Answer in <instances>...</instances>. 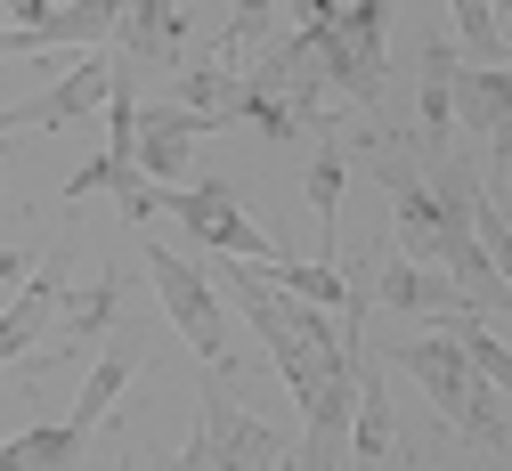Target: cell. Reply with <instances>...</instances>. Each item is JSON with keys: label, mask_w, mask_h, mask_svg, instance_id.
Returning a JSON list of instances; mask_svg holds the SVG:
<instances>
[{"label": "cell", "mask_w": 512, "mask_h": 471, "mask_svg": "<svg viewBox=\"0 0 512 471\" xmlns=\"http://www.w3.org/2000/svg\"><path fill=\"white\" fill-rule=\"evenodd\" d=\"M293 33L317 49L334 98L350 106L382 98V0H293Z\"/></svg>", "instance_id": "7a4b0ae2"}, {"label": "cell", "mask_w": 512, "mask_h": 471, "mask_svg": "<svg viewBox=\"0 0 512 471\" xmlns=\"http://www.w3.org/2000/svg\"><path fill=\"white\" fill-rule=\"evenodd\" d=\"M447 9H456L464 65H512V41H504V25H496V9H488V0H447Z\"/></svg>", "instance_id": "e0dca14e"}, {"label": "cell", "mask_w": 512, "mask_h": 471, "mask_svg": "<svg viewBox=\"0 0 512 471\" xmlns=\"http://www.w3.org/2000/svg\"><path fill=\"white\" fill-rule=\"evenodd\" d=\"M122 9L131 0H66V9H49L41 25H0V57H25V49H106L114 41V25H122Z\"/></svg>", "instance_id": "8992f818"}, {"label": "cell", "mask_w": 512, "mask_h": 471, "mask_svg": "<svg viewBox=\"0 0 512 471\" xmlns=\"http://www.w3.org/2000/svg\"><path fill=\"white\" fill-rule=\"evenodd\" d=\"M163 212H171V220H187V236L212 244L220 260H252V268H277V260H285V244L252 228V220H244V204H236L220 179H204V187H171V204H163Z\"/></svg>", "instance_id": "277c9868"}, {"label": "cell", "mask_w": 512, "mask_h": 471, "mask_svg": "<svg viewBox=\"0 0 512 471\" xmlns=\"http://www.w3.org/2000/svg\"><path fill=\"white\" fill-rule=\"evenodd\" d=\"M496 122H512V65H456V130L488 139Z\"/></svg>", "instance_id": "7c38bea8"}, {"label": "cell", "mask_w": 512, "mask_h": 471, "mask_svg": "<svg viewBox=\"0 0 512 471\" xmlns=\"http://www.w3.org/2000/svg\"><path fill=\"white\" fill-rule=\"evenodd\" d=\"M366 293L382 309H407V317H472V301L456 293V277H447V268H423V260H382L366 277Z\"/></svg>", "instance_id": "52a82bcc"}, {"label": "cell", "mask_w": 512, "mask_h": 471, "mask_svg": "<svg viewBox=\"0 0 512 471\" xmlns=\"http://www.w3.org/2000/svg\"><path fill=\"white\" fill-rule=\"evenodd\" d=\"M114 471H139V463H131V455H122V463H114Z\"/></svg>", "instance_id": "44dd1931"}, {"label": "cell", "mask_w": 512, "mask_h": 471, "mask_svg": "<svg viewBox=\"0 0 512 471\" xmlns=\"http://www.w3.org/2000/svg\"><path fill=\"white\" fill-rule=\"evenodd\" d=\"M488 155H496V195L512 204V122H496V130H488Z\"/></svg>", "instance_id": "ac0fdd59"}, {"label": "cell", "mask_w": 512, "mask_h": 471, "mask_svg": "<svg viewBox=\"0 0 512 471\" xmlns=\"http://www.w3.org/2000/svg\"><path fill=\"white\" fill-rule=\"evenodd\" d=\"M147 277H155V293H163V309H171V325L196 342V358L228 382V317H220V293H212V277L204 268H187L171 244H147Z\"/></svg>", "instance_id": "3957f363"}, {"label": "cell", "mask_w": 512, "mask_h": 471, "mask_svg": "<svg viewBox=\"0 0 512 471\" xmlns=\"http://www.w3.org/2000/svg\"><path fill=\"white\" fill-rule=\"evenodd\" d=\"M399 455V415L374 366H358V415H350V471H391Z\"/></svg>", "instance_id": "30bf717a"}, {"label": "cell", "mask_w": 512, "mask_h": 471, "mask_svg": "<svg viewBox=\"0 0 512 471\" xmlns=\"http://www.w3.org/2000/svg\"><path fill=\"white\" fill-rule=\"evenodd\" d=\"M114 301H122V293H114V277H98V285H82V293H66V301H57V325H49V333H57V350H82L90 333H106V317H114Z\"/></svg>", "instance_id": "2e32d148"}, {"label": "cell", "mask_w": 512, "mask_h": 471, "mask_svg": "<svg viewBox=\"0 0 512 471\" xmlns=\"http://www.w3.org/2000/svg\"><path fill=\"white\" fill-rule=\"evenodd\" d=\"M114 49L131 57V65H171L187 49V17H179V0H131L114 25Z\"/></svg>", "instance_id": "8fae6325"}, {"label": "cell", "mask_w": 512, "mask_h": 471, "mask_svg": "<svg viewBox=\"0 0 512 471\" xmlns=\"http://www.w3.org/2000/svg\"><path fill=\"white\" fill-rule=\"evenodd\" d=\"M204 447H212V471H277L285 463V439L269 431V423H252L236 398H228V382L212 374V390H204Z\"/></svg>", "instance_id": "5b68a950"}, {"label": "cell", "mask_w": 512, "mask_h": 471, "mask_svg": "<svg viewBox=\"0 0 512 471\" xmlns=\"http://www.w3.org/2000/svg\"><path fill=\"white\" fill-rule=\"evenodd\" d=\"M57 301H66V285H57V260H41L33 277H25V293L0 309V366H17V358L41 342V333L57 325Z\"/></svg>", "instance_id": "9c48e42d"}, {"label": "cell", "mask_w": 512, "mask_h": 471, "mask_svg": "<svg viewBox=\"0 0 512 471\" xmlns=\"http://www.w3.org/2000/svg\"><path fill=\"white\" fill-rule=\"evenodd\" d=\"M342 179H350V147L326 139V147L309 155V179H301V187H309V212H317V236H326V260L342 252ZM334 268H342V260H334Z\"/></svg>", "instance_id": "4fadbf2b"}, {"label": "cell", "mask_w": 512, "mask_h": 471, "mask_svg": "<svg viewBox=\"0 0 512 471\" xmlns=\"http://www.w3.org/2000/svg\"><path fill=\"white\" fill-rule=\"evenodd\" d=\"M204 139V122L187 106H139V171L155 187H187V147Z\"/></svg>", "instance_id": "ba28073f"}, {"label": "cell", "mask_w": 512, "mask_h": 471, "mask_svg": "<svg viewBox=\"0 0 512 471\" xmlns=\"http://www.w3.org/2000/svg\"><path fill=\"white\" fill-rule=\"evenodd\" d=\"M131 374H139V350H106V358L90 366V382H82V398H74V407H66V415H74L82 431H98V423L114 415V398H122V390H131Z\"/></svg>", "instance_id": "9a60e30c"}, {"label": "cell", "mask_w": 512, "mask_h": 471, "mask_svg": "<svg viewBox=\"0 0 512 471\" xmlns=\"http://www.w3.org/2000/svg\"><path fill=\"white\" fill-rule=\"evenodd\" d=\"M0 9H9L17 25H41V17H49V0H0Z\"/></svg>", "instance_id": "ffe728a7"}, {"label": "cell", "mask_w": 512, "mask_h": 471, "mask_svg": "<svg viewBox=\"0 0 512 471\" xmlns=\"http://www.w3.org/2000/svg\"><path fill=\"white\" fill-rule=\"evenodd\" d=\"M399 366L431 390V407L447 415V431H456V439H472V447H504V439H512V423H504L512 398H504L496 382H480V366L464 358L456 333H423V342H407Z\"/></svg>", "instance_id": "6da1fadb"}, {"label": "cell", "mask_w": 512, "mask_h": 471, "mask_svg": "<svg viewBox=\"0 0 512 471\" xmlns=\"http://www.w3.org/2000/svg\"><path fill=\"white\" fill-rule=\"evenodd\" d=\"M82 439H90V431H82L74 415H57V423H41V431H25V439L0 447V471H74Z\"/></svg>", "instance_id": "5bb4252c"}, {"label": "cell", "mask_w": 512, "mask_h": 471, "mask_svg": "<svg viewBox=\"0 0 512 471\" xmlns=\"http://www.w3.org/2000/svg\"><path fill=\"white\" fill-rule=\"evenodd\" d=\"M17 130H41V98L33 106H0V139H17Z\"/></svg>", "instance_id": "d6986e66"}]
</instances>
